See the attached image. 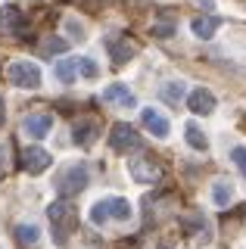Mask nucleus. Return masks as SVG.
I'll list each match as a JSON object with an SVG mask.
<instances>
[{"label":"nucleus","instance_id":"1","mask_svg":"<svg viewBox=\"0 0 246 249\" xmlns=\"http://www.w3.org/2000/svg\"><path fill=\"white\" fill-rule=\"evenodd\" d=\"M47 218H50L56 246H66L69 233L78 228V212H75V206H72V202H66V199H56V202H50V206H47Z\"/></svg>","mask_w":246,"mask_h":249},{"label":"nucleus","instance_id":"2","mask_svg":"<svg viewBox=\"0 0 246 249\" xmlns=\"http://www.w3.org/2000/svg\"><path fill=\"white\" fill-rule=\"evenodd\" d=\"M131 215H134V209H131V202H128L125 196H103V199H97L94 206H90V224H97V228H103L106 221H131Z\"/></svg>","mask_w":246,"mask_h":249},{"label":"nucleus","instance_id":"3","mask_svg":"<svg viewBox=\"0 0 246 249\" xmlns=\"http://www.w3.org/2000/svg\"><path fill=\"white\" fill-rule=\"evenodd\" d=\"M41 66L32 59H16V62H10L6 66V81L10 84H16V88H25V90H35V88H41Z\"/></svg>","mask_w":246,"mask_h":249},{"label":"nucleus","instance_id":"4","mask_svg":"<svg viewBox=\"0 0 246 249\" xmlns=\"http://www.w3.org/2000/svg\"><path fill=\"white\" fill-rule=\"evenodd\" d=\"M88 181H90V175H88V168L81 165H69L63 175L56 178V193L63 199H69V196H78V193L84 190V187H88Z\"/></svg>","mask_w":246,"mask_h":249},{"label":"nucleus","instance_id":"5","mask_svg":"<svg viewBox=\"0 0 246 249\" xmlns=\"http://www.w3.org/2000/svg\"><path fill=\"white\" fill-rule=\"evenodd\" d=\"M128 171H131V181H137V184L162 181V165H159L153 156H134V159L128 162Z\"/></svg>","mask_w":246,"mask_h":249},{"label":"nucleus","instance_id":"6","mask_svg":"<svg viewBox=\"0 0 246 249\" xmlns=\"http://www.w3.org/2000/svg\"><path fill=\"white\" fill-rule=\"evenodd\" d=\"M109 146L115 153H131V150H141V134L125 122H115L112 131H109Z\"/></svg>","mask_w":246,"mask_h":249},{"label":"nucleus","instance_id":"7","mask_svg":"<svg viewBox=\"0 0 246 249\" xmlns=\"http://www.w3.org/2000/svg\"><path fill=\"white\" fill-rule=\"evenodd\" d=\"M106 50H109V56H112L115 66H125V62H131L137 56L134 41H128L125 35H109V37H106Z\"/></svg>","mask_w":246,"mask_h":249},{"label":"nucleus","instance_id":"8","mask_svg":"<svg viewBox=\"0 0 246 249\" xmlns=\"http://www.w3.org/2000/svg\"><path fill=\"white\" fill-rule=\"evenodd\" d=\"M100 134V122L94 115H84V119H75L72 122V140L75 146H90Z\"/></svg>","mask_w":246,"mask_h":249},{"label":"nucleus","instance_id":"9","mask_svg":"<svg viewBox=\"0 0 246 249\" xmlns=\"http://www.w3.org/2000/svg\"><path fill=\"white\" fill-rule=\"evenodd\" d=\"M22 131H25L28 137H35V140H44L53 131V115L50 112H32V115H25V119H22Z\"/></svg>","mask_w":246,"mask_h":249},{"label":"nucleus","instance_id":"10","mask_svg":"<svg viewBox=\"0 0 246 249\" xmlns=\"http://www.w3.org/2000/svg\"><path fill=\"white\" fill-rule=\"evenodd\" d=\"M53 156L44 150V146H28L25 153H22V168L28 171V175H44V171L50 168Z\"/></svg>","mask_w":246,"mask_h":249},{"label":"nucleus","instance_id":"11","mask_svg":"<svg viewBox=\"0 0 246 249\" xmlns=\"http://www.w3.org/2000/svg\"><path fill=\"white\" fill-rule=\"evenodd\" d=\"M22 28H25V13H22L16 3L0 6V31H6V35H22Z\"/></svg>","mask_w":246,"mask_h":249},{"label":"nucleus","instance_id":"12","mask_svg":"<svg viewBox=\"0 0 246 249\" xmlns=\"http://www.w3.org/2000/svg\"><path fill=\"white\" fill-rule=\"evenodd\" d=\"M187 109L193 115H212L215 112V93L209 88H196V90H190V97H187Z\"/></svg>","mask_w":246,"mask_h":249},{"label":"nucleus","instance_id":"13","mask_svg":"<svg viewBox=\"0 0 246 249\" xmlns=\"http://www.w3.org/2000/svg\"><path fill=\"white\" fill-rule=\"evenodd\" d=\"M141 122H143V128H147L153 137H159V140H165L168 131H172V128H168V119L159 112V109H143V112H141Z\"/></svg>","mask_w":246,"mask_h":249},{"label":"nucleus","instance_id":"14","mask_svg":"<svg viewBox=\"0 0 246 249\" xmlns=\"http://www.w3.org/2000/svg\"><path fill=\"white\" fill-rule=\"evenodd\" d=\"M103 103H112V106H122V109H134L137 100L134 93L125 88V84H109V88L103 90Z\"/></svg>","mask_w":246,"mask_h":249},{"label":"nucleus","instance_id":"15","mask_svg":"<svg viewBox=\"0 0 246 249\" xmlns=\"http://www.w3.org/2000/svg\"><path fill=\"white\" fill-rule=\"evenodd\" d=\"M218 25H221V19L218 16H196L193 19V35L199 37V41H212L215 37V31H218Z\"/></svg>","mask_w":246,"mask_h":249},{"label":"nucleus","instance_id":"16","mask_svg":"<svg viewBox=\"0 0 246 249\" xmlns=\"http://www.w3.org/2000/svg\"><path fill=\"white\" fill-rule=\"evenodd\" d=\"M184 140H187L193 150H199V153L209 150V137H206V131L199 128L196 122H187V124H184Z\"/></svg>","mask_w":246,"mask_h":249},{"label":"nucleus","instance_id":"17","mask_svg":"<svg viewBox=\"0 0 246 249\" xmlns=\"http://www.w3.org/2000/svg\"><path fill=\"white\" fill-rule=\"evenodd\" d=\"M184 90H187V81H181V78H172V81H165L162 88H159V97L165 100V103H178L184 97Z\"/></svg>","mask_w":246,"mask_h":249},{"label":"nucleus","instance_id":"18","mask_svg":"<svg viewBox=\"0 0 246 249\" xmlns=\"http://www.w3.org/2000/svg\"><path fill=\"white\" fill-rule=\"evenodd\" d=\"M53 75H56L63 84H75V81H78V69H75V59H59L56 66H53Z\"/></svg>","mask_w":246,"mask_h":249},{"label":"nucleus","instance_id":"19","mask_svg":"<svg viewBox=\"0 0 246 249\" xmlns=\"http://www.w3.org/2000/svg\"><path fill=\"white\" fill-rule=\"evenodd\" d=\"M212 199H215V206H230V199H234V187H230L228 181H215L212 184Z\"/></svg>","mask_w":246,"mask_h":249},{"label":"nucleus","instance_id":"20","mask_svg":"<svg viewBox=\"0 0 246 249\" xmlns=\"http://www.w3.org/2000/svg\"><path fill=\"white\" fill-rule=\"evenodd\" d=\"M16 240L22 246H35L41 240V231H37V224H16Z\"/></svg>","mask_w":246,"mask_h":249},{"label":"nucleus","instance_id":"21","mask_svg":"<svg viewBox=\"0 0 246 249\" xmlns=\"http://www.w3.org/2000/svg\"><path fill=\"white\" fill-rule=\"evenodd\" d=\"M75 69L88 78V81H94V78H100V66L90 56H75Z\"/></svg>","mask_w":246,"mask_h":249},{"label":"nucleus","instance_id":"22","mask_svg":"<svg viewBox=\"0 0 246 249\" xmlns=\"http://www.w3.org/2000/svg\"><path fill=\"white\" fill-rule=\"evenodd\" d=\"M230 162H234L237 171L246 178V146H234V150H230Z\"/></svg>","mask_w":246,"mask_h":249},{"label":"nucleus","instance_id":"23","mask_svg":"<svg viewBox=\"0 0 246 249\" xmlns=\"http://www.w3.org/2000/svg\"><path fill=\"white\" fill-rule=\"evenodd\" d=\"M41 50L44 53H63L66 50V41H63V37H44V41H41Z\"/></svg>","mask_w":246,"mask_h":249},{"label":"nucleus","instance_id":"24","mask_svg":"<svg viewBox=\"0 0 246 249\" xmlns=\"http://www.w3.org/2000/svg\"><path fill=\"white\" fill-rule=\"evenodd\" d=\"M63 25H66V31H69V35H75L78 41H84V37H88V35H84V25H81L78 19H72V16H69V19L63 22Z\"/></svg>","mask_w":246,"mask_h":249},{"label":"nucleus","instance_id":"25","mask_svg":"<svg viewBox=\"0 0 246 249\" xmlns=\"http://www.w3.org/2000/svg\"><path fill=\"white\" fill-rule=\"evenodd\" d=\"M203 215H199V212H193V215H187V218H184V231H187V233H196V228H203Z\"/></svg>","mask_w":246,"mask_h":249},{"label":"nucleus","instance_id":"26","mask_svg":"<svg viewBox=\"0 0 246 249\" xmlns=\"http://www.w3.org/2000/svg\"><path fill=\"white\" fill-rule=\"evenodd\" d=\"M172 25H156V28H153V35H159V37H165V35H172Z\"/></svg>","mask_w":246,"mask_h":249},{"label":"nucleus","instance_id":"27","mask_svg":"<svg viewBox=\"0 0 246 249\" xmlns=\"http://www.w3.org/2000/svg\"><path fill=\"white\" fill-rule=\"evenodd\" d=\"M6 171V143H0V175Z\"/></svg>","mask_w":246,"mask_h":249},{"label":"nucleus","instance_id":"28","mask_svg":"<svg viewBox=\"0 0 246 249\" xmlns=\"http://www.w3.org/2000/svg\"><path fill=\"white\" fill-rule=\"evenodd\" d=\"M6 122V109H3V97H0V124Z\"/></svg>","mask_w":246,"mask_h":249},{"label":"nucleus","instance_id":"29","mask_svg":"<svg viewBox=\"0 0 246 249\" xmlns=\"http://www.w3.org/2000/svg\"><path fill=\"white\" fill-rule=\"evenodd\" d=\"M156 249H172V243H159V246H156Z\"/></svg>","mask_w":246,"mask_h":249}]
</instances>
